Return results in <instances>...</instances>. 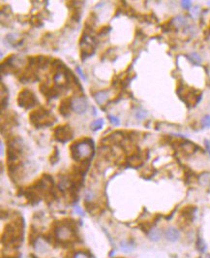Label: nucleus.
I'll use <instances>...</instances> for the list:
<instances>
[{"label": "nucleus", "mask_w": 210, "mask_h": 258, "mask_svg": "<svg viewBox=\"0 0 210 258\" xmlns=\"http://www.w3.org/2000/svg\"><path fill=\"white\" fill-rule=\"evenodd\" d=\"M147 236L148 238L153 241V242H157L161 239V237H162V231H161L159 228L157 227H152L150 228V230L148 231L147 233Z\"/></svg>", "instance_id": "nucleus-10"}, {"label": "nucleus", "mask_w": 210, "mask_h": 258, "mask_svg": "<svg viewBox=\"0 0 210 258\" xmlns=\"http://www.w3.org/2000/svg\"><path fill=\"white\" fill-rule=\"evenodd\" d=\"M147 116V113L146 111H144V110H138L136 113V117L138 118V119H143L145 117Z\"/></svg>", "instance_id": "nucleus-17"}, {"label": "nucleus", "mask_w": 210, "mask_h": 258, "mask_svg": "<svg viewBox=\"0 0 210 258\" xmlns=\"http://www.w3.org/2000/svg\"><path fill=\"white\" fill-rule=\"evenodd\" d=\"M108 118L109 119V122H110L112 124H114V126H118V125L120 124V122H119L118 117H115V116L109 115V116H108Z\"/></svg>", "instance_id": "nucleus-18"}, {"label": "nucleus", "mask_w": 210, "mask_h": 258, "mask_svg": "<svg viewBox=\"0 0 210 258\" xmlns=\"http://www.w3.org/2000/svg\"><path fill=\"white\" fill-rule=\"evenodd\" d=\"M29 122L31 125L35 128H43L51 126L54 123L55 117L51 114V112L44 107H40L29 114Z\"/></svg>", "instance_id": "nucleus-2"}, {"label": "nucleus", "mask_w": 210, "mask_h": 258, "mask_svg": "<svg viewBox=\"0 0 210 258\" xmlns=\"http://www.w3.org/2000/svg\"><path fill=\"white\" fill-rule=\"evenodd\" d=\"M198 9H199V7H195L193 9V11H192V14L194 15V16H198V14H199V11H198Z\"/></svg>", "instance_id": "nucleus-26"}, {"label": "nucleus", "mask_w": 210, "mask_h": 258, "mask_svg": "<svg viewBox=\"0 0 210 258\" xmlns=\"http://www.w3.org/2000/svg\"><path fill=\"white\" fill-rule=\"evenodd\" d=\"M121 247H122V248L124 249L125 252H130V251H133V248H134L130 244H125V243L121 244Z\"/></svg>", "instance_id": "nucleus-19"}, {"label": "nucleus", "mask_w": 210, "mask_h": 258, "mask_svg": "<svg viewBox=\"0 0 210 258\" xmlns=\"http://www.w3.org/2000/svg\"><path fill=\"white\" fill-rule=\"evenodd\" d=\"M204 142H205V145H206V149H207L208 152L210 154V142L208 140H205Z\"/></svg>", "instance_id": "nucleus-27"}, {"label": "nucleus", "mask_w": 210, "mask_h": 258, "mask_svg": "<svg viewBox=\"0 0 210 258\" xmlns=\"http://www.w3.org/2000/svg\"><path fill=\"white\" fill-rule=\"evenodd\" d=\"M173 23L176 25V26H182V25H185L187 23V20L183 16H177L173 19Z\"/></svg>", "instance_id": "nucleus-14"}, {"label": "nucleus", "mask_w": 210, "mask_h": 258, "mask_svg": "<svg viewBox=\"0 0 210 258\" xmlns=\"http://www.w3.org/2000/svg\"><path fill=\"white\" fill-rule=\"evenodd\" d=\"M71 110H73V108H72V98H70V97L63 98L60 102L59 107H58V111L60 113V115L63 117H67L70 116Z\"/></svg>", "instance_id": "nucleus-7"}, {"label": "nucleus", "mask_w": 210, "mask_h": 258, "mask_svg": "<svg viewBox=\"0 0 210 258\" xmlns=\"http://www.w3.org/2000/svg\"><path fill=\"white\" fill-rule=\"evenodd\" d=\"M71 155L75 160L89 161L94 152V143L91 138H83L73 143L70 146Z\"/></svg>", "instance_id": "nucleus-1"}, {"label": "nucleus", "mask_w": 210, "mask_h": 258, "mask_svg": "<svg viewBox=\"0 0 210 258\" xmlns=\"http://www.w3.org/2000/svg\"><path fill=\"white\" fill-rule=\"evenodd\" d=\"M1 154H3V144H1Z\"/></svg>", "instance_id": "nucleus-28"}, {"label": "nucleus", "mask_w": 210, "mask_h": 258, "mask_svg": "<svg viewBox=\"0 0 210 258\" xmlns=\"http://www.w3.org/2000/svg\"><path fill=\"white\" fill-rule=\"evenodd\" d=\"M50 160H51V164H56V163L58 162V160H59V152H58L57 148H56V147L54 148V150L52 152V154H51Z\"/></svg>", "instance_id": "nucleus-15"}, {"label": "nucleus", "mask_w": 210, "mask_h": 258, "mask_svg": "<svg viewBox=\"0 0 210 258\" xmlns=\"http://www.w3.org/2000/svg\"><path fill=\"white\" fill-rule=\"evenodd\" d=\"M40 90L41 92L45 95V97L47 100H51L52 98H55L56 96L59 94V91L56 87H52V86H47V85L43 84L40 85Z\"/></svg>", "instance_id": "nucleus-8"}, {"label": "nucleus", "mask_w": 210, "mask_h": 258, "mask_svg": "<svg viewBox=\"0 0 210 258\" xmlns=\"http://www.w3.org/2000/svg\"><path fill=\"white\" fill-rule=\"evenodd\" d=\"M181 6L184 9H190L192 6V1L190 0H185V1H181Z\"/></svg>", "instance_id": "nucleus-22"}, {"label": "nucleus", "mask_w": 210, "mask_h": 258, "mask_svg": "<svg viewBox=\"0 0 210 258\" xmlns=\"http://www.w3.org/2000/svg\"><path fill=\"white\" fill-rule=\"evenodd\" d=\"M104 126V119L103 118H99V119H96L94 122L91 123L90 127L93 131H97V130H100L102 129Z\"/></svg>", "instance_id": "nucleus-13"}, {"label": "nucleus", "mask_w": 210, "mask_h": 258, "mask_svg": "<svg viewBox=\"0 0 210 258\" xmlns=\"http://www.w3.org/2000/svg\"><path fill=\"white\" fill-rule=\"evenodd\" d=\"M72 108L77 114H83L88 108V103L83 96H77L72 99Z\"/></svg>", "instance_id": "nucleus-6"}, {"label": "nucleus", "mask_w": 210, "mask_h": 258, "mask_svg": "<svg viewBox=\"0 0 210 258\" xmlns=\"http://www.w3.org/2000/svg\"><path fill=\"white\" fill-rule=\"evenodd\" d=\"M73 136H74V132L69 124L59 125L53 129V138L60 143L64 144L69 142L73 138Z\"/></svg>", "instance_id": "nucleus-4"}, {"label": "nucleus", "mask_w": 210, "mask_h": 258, "mask_svg": "<svg viewBox=\"0 0 210 258\" xmlns=\"http://www.w3.org/2000/svg\"><path fill=\"white\" fill-rule=\"evenodd\" d=\"M165 237L169 242H176L180 237V233L178 229H176L174 227H168L165 231Z\"/></svg>", "instance_id": "nucleus-9"}, {"label": "nucleus", "mask_w": 210, "mask_h": 258, "mask_svg": "<svg viewBox=\"0 0 210 258\" xmlns=\"http://www.w3.org/2000/svg\"><path fill=\"white\" fill-rule=\"evenodd\" d=\"M200 124L203 128H208L210 127V115H206L204 116L203 118H201Z\"/></svg>", "instance_id": "nucleus-16"}, {"label": "nucleus", "mask_w": 210, "mask_h": 258, "mask_svg": "<svg viewBox=\"0 0 210 258\" xmlns=\"http://www.w3.org/2000/svg\"><path fill=\"white\" fill-rule=\"evenodd\" d=\"M17 102L20 108L25 110L33 108L38 104V100L35 94L31 90H29L28 88H23L22 90L20 91V93L18 94Z\"/></svg>", "instance_id": "nucleus-3"}, {"label": "nucleus", "mask_w": 210, "mask_h": 258, "mask_svg": "<svg viewBox=\"0 0 210 258\" xmlns=\"http://www.w3.org/2000/svg\"><path fill=\"white\" fill-rule=\"evenodd\" d=\"M77 71H78V75L82 77V79H83V80H86V78H85V76H84V74L83 73V71H82V69H80L78 66H77Z\"/></svg>", "instance_id": "nucleus-24"}, {"label": "nucleus", "mask_w": 210, "mask_h": 258, "mask_svg": "<svg viewBox=\"0 0 210 258\" xmlns=\"http://www.w3.org/2000/svg\"><path fill=\"white\" fill-rule=\"evenodd\" d=\"M198 246H199V251H201V252H203L204 251H205V248H206V246H205V244L203 243V240H199V244H198Z\"/></svg>", "instance_id": "nucleus-23"}, {"label": "nucleus", "mask_w": 210, "mask_h": 258, "mask_svg": "<svg viewBox=\"0 0 210 258\" xmlns=\"http://www.w3.org/2000/svg\"><path fill=\"white\" fill-rule=\"evenodd\" d=\"M75 211L77 212V214H78L79 215H83V210L80 209L78 205L75 206Z\"/></svg>", "instance_id": "nucleus-25"}, {"label": "nucleus", "mask_w": 210, "mask_h": 258, "mask_svg": "<svg viewBox=\"0 0 210 258\" xmlns=\"http://www.w3.org/2000/svg\"><path fill=\"white\" fill-rule=\"evenodd\" d=\"M188 58H189L194 64H196V65H199V64L201 63V58H200V55H199L198 53H195V52L191 53L188 55Z\"/></svg>", "instance_id": "nucleus-12"}, {"label": "nucleus", "mask_w": 210, "mask_h": 258, "mask_svg": "<svg viewBox=\"0 0 210 258\" xmlns=\"http://www.w3.org/2000/svg\"><path fill=\"white\" fill-rule=\"evenodd\" d=\"M109 30H110V27H109V25H104V26L100 29V31L98 32V34H99V35H105V34H107Z\"/></svg>", "instance_id": "nucleus-21"}, {"label": "nucleus", "mask_w": 210, "mask_h": 258, "mask_svg": "<svg viewBox=\"0 0 210 258\" xmlns=\"http://www.w3.org/2000/svg\"><path fill=\"white\" fill-rule=\"evenodd\" d=\"M55 237L62 243H67L75 240V232L72 226L67 223H62L55 228Z\"/></svg>", "instance_id": "nucleus-5"}, {"label": "nucleus", "mask_w": 210, "mask_h": 258, "mask_svg": "<svg viewBox=\"0 0 210 258\" xmlns=\"http://www.w3.org/2000/svg\"><path fill=\"white\" fill-rule=\"evenodd\" d=\"M93 97H94V99L96 100L97 103L100 104V105H103L108 99V92L105 91V90L97 91L96 93L93 94Z\"/></svg>", "instance_id": "nucleus-11"}, {"label": "nucleus", "mask_w": 210, "mask_h": 258, "mask_svg": "<svg viewBox=\"0 0 210 258\" xmlns=\"http://www.w3.org/2000/svg\"><path fill=\"white\" fill-rule=\"evenodd\" d=\"M207 258H210V255H209V256H207Z\"/></svg>", "instance_id": "nucleus-29"}, {"label": "nucleus", "mask_w": 210, "mask_h": 258, "mask_svg": "<svg viewBox=\"0 0 210 258\" xmlns=\"http://www.w3.org/2000/svg\"><path fill=\"white\" fill-rule=\"evenodd\" d=\"M74 258H90V256L88 255L86 252L83 251H78L74 255Z\"/></svg>", "instance_id": "nucleus-20"}]
</instances>
